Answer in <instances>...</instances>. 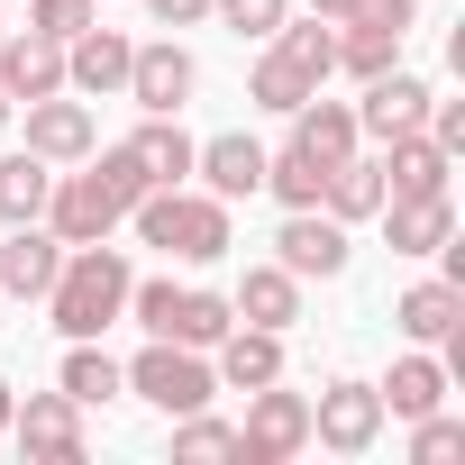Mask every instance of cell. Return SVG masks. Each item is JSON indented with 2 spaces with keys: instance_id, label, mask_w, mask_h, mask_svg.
I'll list each match as a JSON object with an SVG mask.
<instances>
[{
  "instance_id": "17",
  "label": "cell",
  "mask_w": 465,
  "mask_h": 465,
  "mask_svg": "<svg viewBox=\"0 0 465 465\" xmlns=\"http://www.w3.org/2000/svg\"><path fill=\"white\" fill-rule=\"evenodd\" d=\"M392 329H401L411 347H447V338L465 329V283H447V274L411 283V292L392 302Z\"/></svg>"
},
{
  "instance_id": "6",
  "label": "cell",
  "mask_w": 465,
  "mask_h": 465,
  "mask_svg": "<svg viewBox=\"0 0 465 465\" xmlns=\"http://www.w3.org/2000/svg\"><path fill=\"white\" fill-rule=\"evenodd\" d=\"M311 438L320 447H338V456H365L374 438H383V392L374 383H320V401H311Z\"/></svg>"
},
{
  "instance_id": "25",
  "label": "cell",
  "mask_w": 465,
  "mask_h": 465,
  "mask_svg": "<svg viewBox=\"0 0 465 465\" xmlns=\"http://www.w3.org/2000/svg\"><path fill=\"white\" fill-rule=\"evenodd\" d=\"M392 64H401V28L338 19V64H329V74H356V83H374V74H392Z\"/></svg>"
},
{
  "instance_id": "30",
  "label": "cell",
  "mask_w": 465,
  "mask_h": 465,
  "mask_svg": "<svg viewBox=\"0 0 465 465\" xmlns=\"http://www.w3.org/2000/svg\"><path fill=\"white\" fill-rule=\"evenodd\" d=\"M83 164H92V173H101V192H110V201H119V210H137V201H146V192H155V183H146V164H137V146H128V137H119V146H92V155H83Z\"/></svg>"
},
{
  "instance_id": "26",
  "label": "cell",
  "mask_w": 465,
  "mask_h": 465,
  "mask_svg": "<svg viewBox=\"0 0 465 465\" xmlns=\"http://www.w3.org/2000/svg\"><path fill=\"white\" fill-rule=\"evenodd\" d=\"M320 210H329V219H374V210H383V155H365V146H356V155L329 173Z\"/></svg>"
},
{
  "instance_id": "40",
  "label": "cell",
  "mask_w": 465,
  "mask_h": 465,
  "mask_svg": "<svg viewBox=\"0 0 465 465\" xmlns=\"http://www.w3.org/2000/svg\"><path fill=\"white\" fill-rule=\"evenodd\" d=\"M0 37H10V28H0Z\"/></svg>"
},
{
  "instance_id": "21",
  "label": "cell",
  "mask_w": 465,
  "mask_h": 465,
  "mask_svg": "<svg viewBox=\"0 0 465 465\" xmlns=\"http://www.w3.org/2000/svg\"><path fill=\"white\" fill-rule=\"evenodd\" d=\"M447 173H456V155H438V146H429V128H411V137H383V201L447 192Z\"/></svg>"
},
{
  "instance_id": "10",
  "label": "cell",
  "mask_w": 465,
  "mask_h": 465,
  "mask_svg": "<svg viewBox=\"0 0 465 465\" xmlns=\"http://www.w3.org/2000/svg\"><path fill=\"white\" fill-rule=\"evenodd\" d=\"M37 219L55 228L64 247H92V238H110V228H119L128 210L101 192V173H55V192H46V210H37Z\"/></svg>"
},
{
  "instance_id": "24",
  "label": "cell",
  "mask_w": 465,
  "mask_h": 465,
  "mask_svg": "<svg viewBox=\"0 0 465 465\" xmlns=\"http://www.w3.org/2000/svg\"><path fill=\"white\" fill-rule=\"evenodd\" d=\"M55 383H64L83 411H101V401H119V392H128V374H119V356H101V338H64Z\"/></svg>"
},
{
  "instance_id": "20",
  "label": "cell",
  "mask_w": 465,
  "mask_h": 465,
  "mask_svg": "<svg viewBox=\"0 0 465 465\" xmlns=\"http://www.w3.org/2000/svg\"><path fill=\"white\" fill-rule=\"evenodd\" d=\"M292 146H302L311 164H329V173H338V164L365 146V137H356V101H320V92H311V101L292 110Z\"/></svg>"
},
{
  "instance_id": "29",
  "label": "cell",
  "mask_w": 465,
  "mask_h": 465,
  "mask_svg": "<svg viewBox=\"0 0 465 465\" xmlns=\"http://www.w3.org/2000/svg\"><path fill=\"white\" fill-rule=\"evenodd\" d=\"M265 192H274L283 210H320V192H329V164H311V155L283 137V146L265 155Z\"/></svg>"
},
{
  "instance_id": "7",
  "label": "cell",
  "mask_w": 465,
  "mask_h": 465,
  "mask_svg": "<svg viewBox=\"0 0 465 465\" xmlns=\"http://www.w3.org/2000/svg\"><path fill=\"white\" fill-rule=\"evenodd\" d=\"M10 438H19V456H46V465H74L83 456V401L55 383V392H28L19 411H10Z\"/></svg>"
},
{
  "instance_id": "3",
  "label": "cell",
  "mask_w": 465,
  "mask_h": 465,
  "mask_svg": "<svg viewBox=\"0 0 465 465\" xmlns=\"http://www.w3.org/2000/svg\"><path fill=\"white\" fill-rule=\"evenodd\" d=\"M128 219H137V238H146V247H164V256H183V265H219L228 247H238V238H228V201L183 192V183H155Z\"/></svg>"
},
{
  "instance_id": "9",
  "label": "cell",
  "mask_w": 465,
  "mask_h": 465,
  "mask_svg": "<svg viewBox=\"0 0 465 465\" xmlns=\"http://www.w3.org/2000/svg\"><path fill=\"white\" fill-rule=\"evenodd\" d=\"M201 92V64L173 46V37H155V46H137L128 55V101L137 110H155V119H183V101Z\"/></svg>"
},
{
  "instance_id": "27",
  "label": "cell",
  "mask_w": 465,
  "mask_h": 465,
  "mask_svg": "<svg viewBox=\"0 0 465 465\" xmlns=\"http://www.w3.org/2000/svg\"><path fill=\"white\" fill-rule=\"evenodd\" d=\"M46 192H55V164L46 155H0V228H19V219H37L46 210Z\"/></svg>"
},
{
  "instance_id": "23",
  "label": "cell",
  "mask_w": 465,
  "mask_h": 465,
  "mask_svg": "<svg viewBox=\"0 0 465 465\" xmlns=\"http://www.w3.org/2000/svg\"><path fill=\"white\" fill-rule=\"evenodd\" d=\"M383 392V420H420V411H438L447 401V365L420 347V356H392V374L374 383Z\"/></svg>"
},
{
  "instance_id": "5",
  "label": "cell",
  "mask_w": 465,
  "mask_h": 465,
  "mask_svg": "<svg viewBox=\"0 0 465 465\" xmlns=\"http://www.w3.org/2000/svg\"><path fill=\"white\" fill-rule=\"evenodd\" d=\"M302 447H311V392H283V374L256 383L247 392V420H238V456L247 465H283Z\"/></svg>"
},
{
  "instance_id": "32",
  "label": "cell",
  "mask_w": 465,
  "mask_h": 465,
  "mask_svg": "<svg viewBox=\"0 0 465 465\" xmlns=\"http://www.w3.org/2000/svg\"><path fill=\"white\" fill-rule=\"evenodd\" d=\"M173 456H238V429H228V420H210V411H183L173 420Z\"/></svg>"
},
{
  "instance_id": "14",
  "label": "cell",
  "mask_w": 465,
  "mask_h": 465,
  "mask_svg": "<svg viewBox=\"0 0 465 465\" xmlns=\"http://www.w3.org/2000/svg\"><path fill=\"white\" fill-rule=\"evenodd\" d=\"M92 146H101V128H92V110H83L74 92L28 101V155H46V164H83Z\"/></svg>"
},
{
  "instance_id": "34",
  "label": "cell",
  "mask_w": 465,
  "mask_h": 465,
  "mask_svg": "<svg viewBox=\"0 0 465 465\" xmlns=\"http://www.w3.org/2000/svg\"><path fill=\"white\" fill-rule=\"evenodd\" d=\"M92 19H101V0H28V28H37V37H55V46H64V37H83Z\"/></svg>"
},
{
  "instance_id": "22",
  "label": "cell",
  "mask_w": 465,
  "mask_h": 465,
  "mask_svg": "<svg viewBox=\"0 0 465 465\" xmlns=\"http://www.w3.org/2000/svg\"><path fill=\"white\" fill-rule=\"evenodd\" d=\"M228 311H238L247 329H292V320H302V274H283V265H247V283L228 292Z\"/></svg>"
},
{
  "instance_id": "13",
  "label": "cell",
  "mask_w": 465,
  "mask_h": 465,
  "mask_svg": "<svg viewBox=\"0 0 465 465\" xmlns=\"http://www.w3.org/2000/svg\"><path fill=\"white\" fill-rule=\"evenodd\" d=\"M420 119H429V83H420V74H401V64H392V74H374V83H365V101H356V137H374V146H383V137H411Z\"/></svg>"
},
{
  "instance_id": "12",
  "label": "cell",
  "mask_w": 465,
  "mask_h": 465,
  "mask_svg": "<svg viewBox=\"0 0 465 465\" xmlns=\"http://www.w3.org/2000/svg\"><path fill=\"white\" fill-rule=\"evenodd\" d=\"M55 265H64V238L46 219H19L10 238H0V292H10V302H46Z\"/></svg>"
},
{
  "instance_id": "28",
  "label": "cell",
  "mask_w": 465,
  "mask_h": 465,
  "mask_svg": "<svg viewBox=\"0 0 465 465\" xmlns=\"http://www.w3.org/2000/svg\"><path fill=\"white\" fill-rule=\"evenodd\" d=\"M137 164H146V183H192V137H183V119H137Z\"/></svg>"
},
{
  "instance_id": "37",
  "label": "cell",
  "mask_w": 465,
  "mask_h": 465,
  "mask_svg": "<svg viewBox=\"0 0 465 465\" xmlns=\"http://www.w3.org/2000/svg\"><path fill=\"white\" fill-rule=\"evenodd\" d=\"M347 10H356V0H311V19H329V28H338Z\"/></svg>"
},
{
  "instance_id": "11",
  "label": "cell",
  "mask_w": 465,
  "mask_h": 465,
  "mask_svg": "<svg viewBox=\"0 0 465 465\" xmlns=\"http://www.w3.org/2000/svg\"><path fill=\"white\" fill-rule=\"evenodd\" d=\"M192 173H201L210 201H256V192H265V146H256L247 128L201 137V146H192Z\"/></svg>"
},
{
  "instance_id": "38",
  "label": "cell",
  "mask_w": 465,
  "mask_h": 465,
  "mask_svg": "<svg viewBox=\"0 0 465 465\" xmlns=\"http://www.w3.org/2000/svg\"><path fill=\"white\" fill-rule=\"evenodd\" d=\"M10 411H19V392H10V374H0V438H10Z\"/></svg>"
},
{
  "instance_id": "31",
  "label": "cell",
  "mask_w": 465,
  "mask_h": 465,
  "mask_svg": "<svg viewBox=\"0 0 465 465\" xmlns=\"http://www.w3.org/2000/svg\"><path fill=\"white\" fill-rule=\"evenodd\" d=\"M210 19H219L228 37H274V28L292 19V0H210Z\"/></svg>"
},
{
  "instance_id": "33",
  "label": "cell",
  "mask_w": 465,
  "mask_h": 465,
  "mask_svg": "<svg viewBox=\"0 0 465 465\" xmlns=\"http://www.w3.org/2000/svg\"><path fill=\"white\" fill-rule=\"evenodd\" d=\"M411 456H420V465H456V456H465V420L420 411V420H411Z\"/></svg>"
},
{
  "instance_id": "18",
  "label": "cell",
  "mask_w": 465,
  "mask_h": 465,
  "mask_svg": "<svg viewBox=\"0 0 465 465\" xmlns=\"http://www.w3.org/2000/svg\"><path fill=\"white\" fill-rule=\"evenodd\" d=\"M210 374H219V392H256V383H274L283 374V329H228L219 347H210Z\"/></svg>"
},
{
  "instance_id": "15",
  "label": "cell",
  "mask_w": 465,
  "mask_h": 465,
  "mask_svg": "<svg viewBox=\"0 0 465 465\" xmlns=\"http://www.w3.org/2000/svg\"><path fill=\"white\" fill-rule=\"evenodd\" d=\"M374 219H383L392 256H438L456 238V192H411V201H383Z\"/></svg>"
},
{
  "instance_id": "8",
  "label": "cell",
  "mask_w": 465,
  "mask_h": 465,
  "mask_svg": "<svg viewBox=\"0 0 465 465\" xmlns=\"http://www.w3.org/2000/svg\"><path fill=\"white\" fill-rule=\"evenodd\" d=\"M274 265L283 274H347V219H329V210H283V228H274Z\"/></svg>"
},
{
  "instance_id": "16",
  "label": "cell",
  "mask_w": 465,
  "mask_h": 465,
  "mask_svg": "<svg viewBox=\"0 0 465 465\" xmlns=\"http://www.w3.org/2000/svg\"><path fill=\"white\" fill-rule=\"evenodd\" d=\"M128 55H137V46L92 19L83 37H64V92H92V101H101V92H128Z\"/></svg>"
},
{
  "instance_id": "4",
  "label": "cell",
  "mask_w": 465,
  "mask_h": 465,
  "mask_svg": "<svg viewBox=\"0 0 465 465\" xmlns=\"http://www.w3.org/2000/svg\"><path fill=\"white\" fill-rule=\"evenodd\" d=\"M128 392L137 401H155L164 420H183V411H210V392H219V374H210V347H173V338H146L128 365Z\"/></svg>"
},
{
  "instance_id": "36",
  "label": "cell",
  "mask_w": 465,
  "mask_h": 465,
  "mask_svg": "<svg viewBox=\"0 0 465 465\" xmlns=\"http://www.w3.org/2000/svg\"><path fill=\"white\" fill-rule=\"evenodd\" d=\"M146 19L155 28H192V19H210V0H146Z\"/></svg>"
},
{
  "instance_id": "19",
  "label": "cell",
  "mask_w": 465,
  "mask_h": 465,
  "mask_svg": "<svg viewBox=\"0 0 465 465\" xmlns=\"http://www.w3.org/2000/svg\"><path fill=\"white\" fill-rule=\"evenodd\" d=\"M0 92H10V101H46V92H64V46L37 37V28H10V37H0Z\"/></svg>"
},
{
  "instance_id": "1",
  "label": "cell",
  "mask_w": 465,
  "mask_h": 465,
  "mask_svg": "<svg viewBox=\"0 0 465 465\" xmlns=\"http://www.w3.org/2000/svg\"><path fill=\"white\" fill-rule=\"evenodd\" d=\"M128 256L110 247V238H92V247H64V265H55V283H46V320L64 329V338H101L110 320H128Z\"/></svg>"
},
{
  "instance_id": "2",
  "label": "cell",
  "mask_w": 465,
  "mask_h": 465,
  "mask_svg": "<svg viewBox=\"0 0 465 465\" xmlns=\"http://www.w3.org/2000/svg\"><path fill=\"white\" fill-rule=\"evenodd\" d=\"M329 64H338V28L329 19H283L274 37H265V55H256V74H247V101L256 110H274V119H292L320 83H329Z\"/></svg>"
},
{
  "instance_id": "35",
  "label": "cell",
  "mask_w": 465,
  "mask_h": 465,
  "mask_svg": "<svg viewBox=\"0 0 465 465\" xmlns=\"http://www.w3.org/2000/svg\"><path fill=\"white\" fill-rule=\"evenodd\" d=\"M347 19H374V28H401V37H411V19H420V10H411V0H356Z\"/></svg>"
},
{
  "instance_id": "39",
  "label": "cell",
  "mask_w": 465,
  "mask_h": 465,
  "mask_svg": "<svg viewBox=\"0 0 465 465\" xmlns=\"http://www.w3.org/2000/svg\"><path fill=\"white\" fill-rule=\"evenodd\" d=\"M10 110H19V101H10V92H0V128H10Z\"/></svg>"
}]
</instances>
